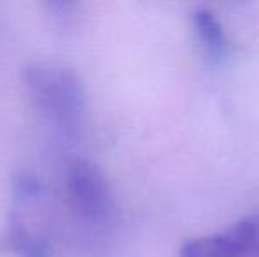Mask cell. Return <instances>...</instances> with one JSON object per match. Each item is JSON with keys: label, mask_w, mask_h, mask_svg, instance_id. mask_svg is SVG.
Returning <instances> with one entry per match:
<instances>
[{"label": "cell", "mask_w": 259, "mask_h": 257, "mask_svg": "<svg viewBox=\"0 0 259 257\" xmlns=\"http://www.w3.org/2000/svg\"><path fill=\"white\" fill-rule=\"evenodd\" d=\"M21 81L32 104L64 136L74 137L81 132L87 92L74 69L53 62H30L21 69Z\"/></svg>", "instance_id": "cell-1"}, {"label": "cell", "mask_w": 259, "mask_h": 257, "mask_svg": "<svg viewBox=\"0 0 259 257\" xmlns=\"http://www.w3.org/2000/svg\"><path fill=\"white\" fill-rule=\"evenodd\" d=\"M65 189L71 204L83 219L106 222L113 213V194L103 169L89 159H76L69 164Z\"/></svg>", "instance_id": "cell-2"}, {"label": "cell", "mask_w": 259, "mask_h": 257, "mask_svg": "<svg viewBox=\"0 0 259 257\" xmlns=\"http://www.w3.org/2000/svg\"><path fill=\"white\" fill-rule=\"evenodd\" d=\"M180 257H243L240 238L235 227L222 233L192 238L180 248Z\"/></svg>", "instance_id": "cell-3"}, {"label": "cell", "mask_w": 259, "mask_h": 257, "mask_svg": "<svg viewBox=\"0 0 259 257\" xmlns=\"http://www.w3.org/2000/svg\"><path fill=\"white\" fill-rule=\"evenodd\" d=\"M192 21L199 44L203 46L208 59L213 62H224L229 55V41L217 16L206 7H199L192 14Z\"/></svg>", "instance_id": "cell-4"}, {"label": "cell", "mask_w": 259, "mask_h": 257, "mask_svg": "<svg viewBox=\"0 0 259 257\" xmlns=\"http://www.w3.org/2000/svg\"><path fill=\"white\" fill-rule=\"evenodd\" d=\"M7 247L18 257H52L48 241L25 227L18 215H13L7 224Z\"/></svg>", "instance_id": "cell-5"}, {"label": "cell", "mask_w": 259, "mask_h": 257, "mask_svg": "<svg viewBox=\"0 0 259 257\" xmlns=\"http://www.w3.org/2000/svg\"><path fill=\"white\" fill-rule=\"evenodd\" d=\"M233 226L238 233L243 257H259V213L243 217Z\"/></svg>", "instance_id": "cell-6"}, {"label": "cell", "mask_w": 259, "mask_h": 257, "mask_svg": "<svg viewBox=\"0 0 259 257\" xmlns=\"http://www.w3.org/2000/svg\"><path fill=\"white\" fill-rule=\"evenodd\" d=\"M42 192V183L39 182L37 176L30 173H21L14 180V194L18 199H30Z\"/></svg>", "instance_id": "cell-7"}, {"label": "cell", "mask_w": 259, "mask_h": 257, "mask_svg": "<svg viewBox=\"0 0 259 257\" xmlns=\"http://www.w3.org/2000/svg\"><path fill=\"white\" fill-rule=\"evenodd\" d=\"M74 2H50L48 9L52 11V14L55 18H69L72 13H74Z\"/></svg>", "instance_id": "cell-8"}]
</instances>
